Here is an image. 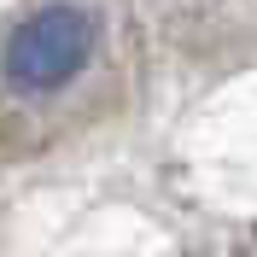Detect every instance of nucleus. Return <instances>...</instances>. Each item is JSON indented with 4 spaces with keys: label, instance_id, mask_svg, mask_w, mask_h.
Returning a JSON list of instances; mask_svg holds the SVG:
<instances>
[{
    "label": "nucleus",
    "instance_id": "obj_1",
    "mask_svg": "<svg viewBox=\"0 0 257 257\" xmlns=\"http://www.w3.org/2000/svg\"><path fill=\"white\" fill-rule=\"evenodd\" d=\"M88 53H94V18L82 6H47L6 41L0 70L18 94H47V88H64L76 76Z\"/></svg>",
    "mask_w": 257,
    "mask_h": 257
}]
</instances>
